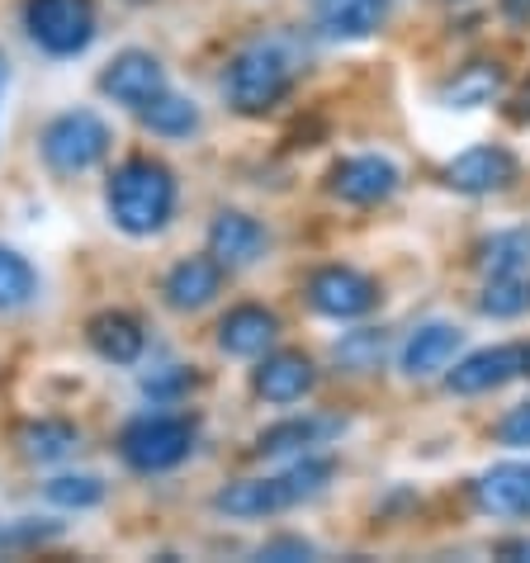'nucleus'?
Segmentation results:
<instances>
[{
	"mask_svg": "<svg viewBox=\"0 0 530 563\" xmlns=\"http://www.w3.org/2000/svg\"><path fill=\"white\" fill-rule=\"evenodd\" d=\"M497 441L511 445V450L530 445V402H521V408H511L503 421H497Z\"/></svg>",
	"mask_w": 530,
	"mask_h": 563,
	"instance_id": "nucleus-29",
	"label": "nucleus"
},
{
	"mask_svg": "<svg viewBox=\"0 0 530 563\" xmlns=\"http://www.w3.org/2000/svg\"><path fill=\"white\" fill-rule=\"evenodd\" d=\"M289 90H294V62L285 57V48H275V43H252V48H242L223 71V96L246 119L270 114Z\"/></svg>",
	"mask_w": 530,
	"mask_h": 563,
	"instance_id": "nucleus-3",
	"label": "nucleus"
},
{
	"mask_svg": "<svg viewBox=\"0 0 530 563\" xmlns=\"http://www.w3.org/2000/svg\"><path fill=\"white\" fill-rule=\"evenodd\" d=\"M478 271L483 275H526L530 271V232L526 228H507L478 242Z\"/></svg>",
	"mask_w": 530,
	"mask_h": 563,
	"instance_id": "nucleus-23",
	"label": "nucleus"
},
{
	"mask_svg": "<svg viewBox=\"0 0 530 563\" xmlns=\"http://www.w3.org/2000/svg\"><path fill=\"white\" fill-rule=\"evenodd\" d=\"M336 431H341V421H336V417H289V421H279V427L261 431L256 450H261V455H289V450H313V445H322L327 435H336Z\"/></svg>",
	"mask_w": 530,
	"mask_h": 563,
	"instance_id": "nucleus-21",
	"label": "nucleus"
},
{
	"mask_svg": "<svg viewBox=\"0 0 530 563\" xmlns=\"http://www.w3.org/2000/svg\"><path fill=\"white\" fill-rule=\"evenodd\" d=\"M313 384H318V369L303 351H275L256 365V394L265 402H275V408H289V402L308 398Z\"/></svg>",
	"mask_w": 530,
	"mask_h": 563,
	"instance_id": "nucleus-13",
	"label": "nucleus"
},
{
	"mask_svg": "<svg viewBox=\"0 0 530 563\" xmlns=\"http://www.w3.org/2000/svg\"><path fill=\"white\" fill-rule=\"evenodd\" d=\"M109 152V123L96 109H67L43 129V162L57 176H81V170L100 166Z\"/></svg>",
	"mask_w": 530,
	"mask_h": 563,
	"instance_id": "nucleus-5",
	"label": "nucleus"
},
{
	"mask_svg": "<svg viewBox=\"0 0 530 563\" xmlns=\"http://www.w3.org/2000/svg\"><path fill=\"white\" fill-rule=\"evenodd\" d=\"M5 81H10V71H5V57H0V90H5Z\"/></svg>",
	"mask_w": 530,
	"mask_h": 563,
	"instance_id": "nucleus-33",
	"label": "nucleus"
},
{
	"mask_svg": "<svg viewBox=\"0 0 530 563\" xmlns=\"http://www.w3.org/2000/svg\"><path fill=\"white\" fill-rule=\"evenodd\" d=\"M507 90V67L503 62H470L441 86V100L450 109H483Z\"/></svg>",
	"mask_w": 530,
	"mask_h": 563,
	"instance_id": "nucleus-20",
	"label": "nucleus"
},
{
	"mask_svg": "<svg viewBox=\"0 0 530 563\" xmlns=\"http://www.w3.org/2000/svg\"><path fill=\"white\" fill-rule=\"evenodd\" d=\"M24 29L48 57H76L96 43L90 0H24Z\"/></svg>",
	"mask_w": 530,
	"mask_h": 563,
	"instance_id": "nucleus-6",
	"label": "nucleus"
},
{
	"mask_svg": "<svg viewBox=\"0 0 530 563\" xmlns=\"http://www.w3.org/2000/svg\"><path fill=\"white\" fill-rule=\"evenodd\" d=\"M143 114V123L157 137H190L195 129H199V109L190 104V100H180V96H170V90H162L152 104H143L137 109Z\"/></svg>",
	"mask_w": 530,
	"mask_h": 563,
	"instance_id": "nucleus-24",
	"label": "nucleus"
},
{
	"mask_svg": "<svg viewBox=\"0 0 530 563\" xmlns=\"http://www.w3.org/2000/svg\"><path fill=\"white\" fill-rule=\"evenodd\" d=\"M388 20V0H318V34L327 43H361L379 34Z\"/></svg>",
	"mask_w": 530,
	"mask_h": 563,
	"instance_id": "nucleus-14",
	"label": "nucleus"
},
{
	"mask_svg": "<svg viewBox=\"0 0 530 563\" xmlns=\"http://www.w3.org/2000/svg\"><path fill=\"white\" fill-rule=\"evenodd\" d=\"M530 308V279L526 275H488V285L478 294L483 318H521Z\"/></svg>",
	"mask_w": 530,
	"mask_h": 563,
	"instance_id": "nucleus-25",
	"label": "nucleus"
},
{
	"mask_svg": "<svg viewBox=\"0 0 530 563\" xmlns=\"http://www.w3.org/2000/svg\"><path fill=\"white\" fill-rule=\"evenodd\" d=\"M195 450V421L185 417H137L119 435V455L137 474H166Z\"/></svg>",
	"mask_w": 530,
	"mask_h": 563,
	"instance_id": "nucleus-4",
	"label": "nucleus"
},
{
	"mask_svg": "<svg viewBox=\"0 0 530 563\" xmlns=\"http://www.w3.org/2000/svg\"><path fill=\"white\" fill-rule=\"evenodd\" d=\"M464 332L450 322H427L417 327V332L408 336V346H402V374L408 379H431V374L450 369V360H455Z\"/></svg>",
	"mask_w": 530,
	"mask_h": 563,
	"instance_id": "nucleus-15",
	"label": "nucleus"
},
{
	"mask_svg": "<svg viewBox=\"0 0 530 563\" xmlns=\"http://www.w3.org/2000/svg\"><path fill=\"white\" fill-rule=\"evenodd\" d=\"M104 209L119 232L152 238L176 213V176H170V166L152 162V156H129L104 185Z\"/></svg>",
	"mask_w": 530,
	"mask_h": 563,
	"instance_id": "nucleus-1",
	"label": "nucleus"
},
{
	"mask_svg": "<svg viewBox=\"0 0 530 563\" xmlns=\"http://www.w3.org/2000/svg\"><path fill=\"white\" fill-rule=\"evenodd\" d=\"M86 336H90V351L109 360V365H133L147 346V332L133 312H100V318H90Z\"/></svg>",
	"mask_w": 530,
	"mask_h": 563,
	"instance_id": "nucleus-19",
	"label": "nucleus"
},
{
	"mask_svg": "<svg viewBox=\"0 0 530 563\" xmlns=\"http://www.w3.org/2000/svg\"><path fill=\"white\" fill-rule=\"evenodd\" d=\"M34 294H38L34 265H29L20 252H10V246H0V312L24 308Z\"/></svg>",
	"mask_w": 530,
	"mask_h": 563,
	"instance_id": "nucleus-26",
	"label": "nucleus"
},
{
	"mask_svg": "<svg viewBox=\"0 0 530 563\" xmlns=\"http://www.w3.org/2000/svg\"><path fill=\"white\" fill-rule=\"evenodd\" d=\"M104 497V483L96 478V474H62V478H53L48 483V503H57V507H96Z\"/></svg>",
	"mask_w": 530,
	"mask_h": 563,
	"instance_id": "nucleus-28",
	"label": "nucleus"
},
{
	"mask_svg": "<svg viewBox=\"0 0 530 563\" xmlns=\"http://www.w3.org/2000/svg\"><path fill=\"white\" fill-rule=\"evenodd\" d=\"M517 374H526V346H488L464 355L455 369L445 374V384L455 394H493V388L511 384Z\"/></svg>",
	"mask_w": 530,
	"mask_h": 563,
	"instance_id": "nucleus-11",
	"label": "nucleus"
},
{
	"mask_svg": "<svg viewBox=\"0 0 530 563\" xmlns=\"http://www.w3.org/2000/svg\"><path fill=\"white\" fill-rule=\"evenodd\" d=\"M223 289V265H218L213 256H190V261H180V265H170V275H166V303L176 308V312H195V308H205L213 303V294Z\"/></svg>",
	"mask_w": 530,
	"mask_h": 563,
	"instance_id": "nucleus-16",
	"label": "nucleus"
},
{
	"mask_svg": "<svg viewBox=\"0 0 530 563\" xmlns=\"http://www.w3.org/2000/svg\"><path fill=\"white\" fill-rule=\"evenodd\" d=\"M503 14L511 24H521V29H530V0H503Z\"/></svg>",
	"mask_w": 530,
	"mask_h": 563,
	"instance_id": "nucleus-32",
	"label": "nucleus"
},
{
	"mask_svg": "<svg viewBox=\"0 0 530 563\" xmlns=\"http://www.w3.org/2000/svg\"><path fill=\"white\" fill-rule=\"evenodd\" d=\"M474 503L488 516H530V464H497L474 483Z\"/></svg>",
	"mask_w": 530,
	"mask_h": 563,
	"instance_id": "nucleus-17",
	"label": "nucleus"
},
{
	"mask_svg": "<svg viewBox=\"0 0 530 563\" xmlns=\"http://www.w3.org/2000/svg\"><path fill=\"white\" fill-rule=\"evenodd\" d=\"M398 166L388 162V156H346V162L332 166V180H327V190H332L336 199H346V205L355 209H369V205H384L388 195L398 190Z\"/></svg>",
	"mask_w": 530,
	"mask_h": 563,
	"instance_id": "nucleus-8",
	"label": "nucleus"
},
{
	"mask_svg": "<svg viewBox=\"0 0 530 563\" xmlns=\"http://www.w3.org/2000/svg\"><path fill=\"white\" fill-rule=\"evenodd\" d=\"M81 445V431L62 417H43V421H29L20 431V455L34 460V464H53V460H67L71 450Z\"/></svg>",
	"mask_w": 530,
	"mask_h": 563,
	"instance_id": "nucleus-22",
	"label": "nucleus"
},
{
	"mask_svg": "<svg viewBox=\"0 0 530 563\" xmlns=\"http://www.w3.org/2000/svg\"><path fill=\"white\" fill-rule=\"evenodd\" d=\"M526 374H530V346H526Z\"/></svg>",
	"mask_w": 530,
	"mask_h": 563,
	"instance_id": "nucleus-34",
	"label": "nucleus"
},
{
	"mask_svg": "<svg viewBox=\"0 0 530 563\" xmlns=\"http://www.w3.org/2000/svg\"><path fill=\"white\" fill-rule=\"evenodd\" d=\"M308 303L332 322H351V318H365V312L379 303V285H374L369 275L351 271V265H322V271L308 279Z\"/></svg>",
	"mask_w": 530,
	"mask_h": 563,
	"instance_id": "nucleus-7",
	"label": "nucleus"
},
{
	"mask_svg": "<svg viewBox=\"0 0 530 563\" xmlns=\"http://www.w3.org/2000/svg\"><path fill=\"white\" fill-rule=\"evenodd\" d=\"M517 180V156H511L507 147H470L460 152L455 162H445V185L455 195H497L507 190V185Z\"/></svg>",
	"mask_w": 530,
	"mask_h": 563,
	"instance_id": "nucleus-10",
	"label": "nucleus"
},
{
	"mask_svg": "<svg viewBox=\"0 0 530 563\" xmlns=\"http://www.w3.org/2000/svg\"><path fill=\"white\" fill-rule=\"evenodd\" d=\"M265 242H270L265 228L252 213H238V209L218 213L213 228H209V256L223 265V271H246V265H256L265 256Z\"/></svg>",
	"mask_w": 530,
	"mask_h": 563,
	"instance_id": "nucleus-12",
	"label": "nucleus"
},
{
	"mask_svg": "<svg viewBox=\"0 0 530 563\" xmlns=\"http://www.w3.org/2000/svg\"><path fill=\"white\" fill-rule=\"evenodd\" d=\"M332 474H336L332 460L308 455V460H299L294 468H285V474L228 483V488L213 497V511L238 516V521H261V516H275V511H285V507H299V503H308V497H318L327 483H332Z\"/></svg>",
	"mask_w": 530,
	"mask_h": 563,
	"instance_id": "nucleus-2",
	"label": "nucleus"
},
{
	"mask_svg": "<svg viewBox=\"0 0 530 563\" xmlns=\"http://www.w3.org/2000/svg\"><path fill=\"white\" fill-rule=\"evenodd\" d=\"M100 90L123 109H143L166 90V71H162V62L152 53L129 48L100 71Z\"/></svg>",
	"mask_w": 530,
	"mask_h": 563,
	"instance_id": "nucleus-9",
	"label": "nucleus"
},
{
	"mask_svg": "<svg viewBox=\"0 0 530 563\" xmlns=\"http://www.w3.org/2000/svg\"><path fill=\"white\" fill-rule=\"evenodd\" d=\"M318 550L308 540L299 536H285V540H270V544H261V559H270V563H299V559H313Z\"/></svg>",
	"mask_w": 530,
	"mask_h": 563,
	"instance_id": "nucleus-30",
	"label": "nucleus"
},
{
	"mask_svg": "<svg viewBox=\"0 0 530 563\" xmlns=\"http://www.w3.org/2000/svg\"><path fill=\"white\" fill-rule=\"evenodd\" d=\"M275 332H279V318L270 308L242 303V308H232L228 318L218 322V346H223L228 355L252 360V355H265V346L275 341Z\"/></svg>",
	"mask_w": 530,
	"mask_h": 563,
	"instance_id": "nucleus-18",
	"label": "nucleus"
},
{
	"mask_svg": "<svg viewBox=\"0 0 530 563\" xmlns=\"http://www.w3.org/2000/svg\"><path fill=\"white\" fill-rule=\"evenodd\" d=\"M384 360V332H351L346 341H336V365L351 369V374H365Z\"/></svg>",
	"mask_w": 530,
	"mask_h": 563,
	"instance_id": "nucleus-27",
	"label": "nucleus"
},
{
	"mask_svg": "<svg viewBox=\"0 0 530 563\" xmlns=\"http://www.w3.org/2000/svg\"><path fill=\"white\" fill-rule=\"evenodd\" d=\"M497 559H511V563H530V540L517 536V540H497Z\"/></svg>",
	"mask_w": 530,
	"mask_h": 563,
	"instance_id": "nucleus-31",
	"label": "nucleus"
}]
</instances>
